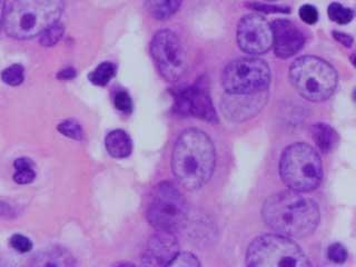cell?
Here are the masks:
<instances>
[{
    "label": "cell",
    "instance_id": "6da1fadb",
    "mask_svg": "<svg viewBox=\"0 0 356 267\" xmlns=\"http://www.w3.org/2000/svg\"><path fill=\"white\" fill-rule=\"evenodd\" d=\"M261 214L273 231L287 237L309 236L320 222V209L314 200L292 189L270 196Z\"/></svg>",
    "mask_w": 356,
    "mask_h": 267
},
{
    "label": "cell",
    "instance_id": "836d02e7",
    "mask_svg": "<svg viewBox=\"0 0 356 267\" xmlns=\"http://www.w3.org/2000/svg\"><path fill=\"white\" fill-rule=\"evenodd\" d=\"M267 1H273V0H267Z\"/></svg>",
    "mask_w": 356,
    "mask_h": 267
},
{
    "label": "cell",
    "instance_id": "d4e9b609",
    "mask_svg": "<svg viewBox=\"0 0 356 267\" xmlns=\"http://www.w3.org/2000/svg\"><path fill=\"white\" fill-rule=\"evenodd\" d=\"M328 259H331L334 263L342 264L348 259V250L342 244H333L328 248L327 250Z\"/></svg>",
    "mask_w": 356,
    "mask_h": 267
},
{
    "label": "cell",
    "instance_id": "603a6c76",
    "mask_svg": "<svg viewBox=\"0 0 356 267\" xmlns=\"http://www.w3.org/2000/svg\"><path fill=\"white\" fill-rule=\"evenodd\" d=\"M57 128H58V131H60L64 136L76 139V140H81V139H83V129H81V126L79 125L76 120H65V122L59 124Z\"/></svg>",
    "mask_w": 356,
    "mask_h": 267
},
{
    "label": "cell",
    "instance_id": "cb8c5ba5",
    "mask_svg": "<svg viewBox=\"0 0 356 267\" xmlns=\"http://www.w3.org/2000/svg\"><path fill=\"white\" fill-rule=\"evenodd\" d=\"M197 257L191 253H179L174 257L170 266L196 267L200 266Z\"/></svg>",
    "mask_w": 356,
    "mask_h": 267
},
{
    "label": "cell",
    "instance_id": "2e32d148",
    "mask_svg": "<svg viewBox=\"0 0 356 267\" xmlns=\"http://www.w3.org/2000/svg\"><path fill=\"white\" fill-rule=\"evenodd\" d=\"M183 0H146V8L155 19H168L181 7Z\"/></svg>",
    "mask_w": 356,
    "mask_h": 267
},
{
    "label": "cell",
    "instance_id": "7a4b0ae2",
    "mask_svg": "<svg viewBox=\"0 0 356 267\" xmlns=\"http://www.w3.org/2000/svg\"><path fill=\"white\" fill-rule=\"evenodd\" d=\"M215 148L204 131L191 128L183 131L172 149L174 175L185 188H200L211 179L215 170Z\"/></svg>",
    "mask_w": 356,
    "mask_h": 267
},
{
    "label": "cell",
    "instance_id": "3957f363",
    "mask_svg": "<svg viewBox=\"0 0 356 267\" xmlns=\"http://www.w3.org/2000/svg\"><path fill=\"white\" fill-rule=\"evenodd\" d=\"M64 0H15L6 11L5 31L11 38L27 40L59 22Z\"/></svg>",
    "mask_w": 356,
    "mask_h": 267
},
{
    "label": "cell",
    "instance_id": "8fae6325",
    "mask_svg": "<svg viewBox=\"0 0 356 267\" xmlns=\"http://www.w3.org/2000/svg\"><path fill=\"white\" fill-rule=\"evenodd\" d=\"M237 42L244 53L261 55L273 47L272 26L259 15H248L239 20Z\"/></svg>",
    "mask_w": 356,
    "mask_h": 267
},
{
    "label": "cell",
    "instance_id": "7402d4cb",
    "mask_svg": "<svg viewBox=\"0 0 356 267\" xmlns=\"http://www.w3.org/2000/svg\"><path fill=\"white\" fill-rule=\"evenodd\" d=\"M1 78L6 83H8L9 86H18L24 81L25 70L22 65H11L3 70Z\"/></svg>",
    "mask_w": 356,
    "mask_h": 267
},
{
    "label": "cell",
    "instance_id": "30bf717a",
    "mask_svg": "<svg viewBox=\"0 0 356 267\" xmlns=\"http://www.w3.org/2000/svg\"><path fill=\"white\" fill-rule=\"evenodd\" d=\"M174 97L175 108L179 114L197 117L207 122H217L216 113L209 95V83L205 78H200L191 86L178 89Z\"/></svg>",
    "mask_w": 356,
    "mask_h": 267
},
{
    "label": "cell",
    "instance_id": "4fadbf2b",
    "mask_svg": "<svg viewBox=\"0 0 356 267\" xmlns=\"http://www.w3.org/2000/svg\"><path fill=\"white\" fill-rule=\"evenodd\" d=\"M179 252L177 241L170 232L157 231L150 237L143 255V265L146 266H170Z\"/></svg>",
    "mask_w": 356,
    "mask_h": 267
},
{
    "label": "cell",
    "instance_id": "4316f807",
    "mask_svg": "<svg viewBox=\"0 0 356 267\" xmlns=\"http://www.w3.org/2000/svg\"><path fill=\"white\" fill-rule=\"evenodd\" d=\"M10 245L17 252H20V253H27L33 248V243L29 241V238L19 235V234L11 237Z\"/></svg>",
    "mask_w": 356,
    "mask_h": 267
},
{
    "label": "cell",
    "instance_id": "4dcf8cb0",
    "mask_svg": "<svg viewBox=\"0 0 356 267\" xmlns=\"http://www.w3.org/2000/svg\"><path fill=\"white\" fill-rule=\"evenodd\" d=\"M334 36H335V38L339 39V42H343L345 46H350V44L353 42V39L350 38L348 35H344V33H334Z\"/></svg>",
    "mask_w": 356,
    "mask_h": 267
},
{
    "label": "cell",
    "instance_id": "5b68a950",
    "mask_svg": "<svg viewBox=\"0 0 356 267\" xmlns=\"http://www.w3.org/2000/svg\"><path fill=\"white\" fill-rule=\"evenodd\" d=\"M289 79L302 97L314 103L331 97L339 81L334 67L315 56L296 59L289 68Z\"/></svg>",
    "mask_w": 356,
    "mask_h": 267
},
{
    "label": "cell",
    "instance_id": "f1b7e54d",
    "mask_svg": "<svg viewBox=\"0 0 356 267\" xmlns=\"http://www.w3.org/2000/svg\"><path fill=\"white\" fill-rule=\"evenodd\" d=\"M36 177V172L33 170V167H26V168H20L16 170V174L14 175V181L17 184H31Z\"/></svg>",
    "mask_w": 356,
    "mask_h": 267
},
{
    "label": "cell",
    "instance_id": "d6a6232c",
    "mask_svg": "<svg viewBox=\"0 0 356 267\" xmlns=\"http://www.w3.org/2000/svg\"><path fill=\"white\" fill-rule=\"evenodd\" d=\"M353 98H354V100H355V102H356V89H355V90H354V92H353Z\"/></svg>",
    "mask_w": 356,
    "mask_h": 267
},
{
    "label": "cell",
    "instance_id": "7c38bea8",
    "mask_svg": "<svg viewBox=\"0 0 356 267\" xmlns=\"http://www.w3.org/2000/svg\"><path fill=\"white\" fill-rule=\"evenodd\" d=\"M273 47L275 55L286 59L296 55L305 44V37L294 22L278 19L272 24Z\"/></svg>",
    "mask_w": 356,
    "mask_h": 267
},
{
    "label": "cell",
    "instance_id": "8992f818",
    "mask_svg": "<svg viewBox=\"0 0 356 267\" xmlns=\"http://www.w3.org/2000/svg\"><path fill=\"white\" fill-rule=\"evenodd\" d=\"M246 261L252 267L311 266L300 246L281 234H267L254 239L248 246Z\"/></svg>",
    "mask_w": 356,
    "mask_h": 267
},
{
    "label": "cell",
    "instance_id": "f546056e",
    "mask_svg": "<svg viewBox=\"0 0 356 267\" xmlns=\"http://www.w3.org/2000/svg\"><path fill=\"white\" fill-rule=\"evenodd\" d=\"M75 76V70H72V68H67V70H61L59 72L58 78H60L63 81H70V79H72Z\"/></svg>",
    "mask_w": 356,
    "mask_h": 267
},
{
    "label": "cell",
    "instance_id": "ffe728a7",
    "mask_svg": "<svg viewBox=\"0 0 356 267\" xmlns=\"http://www.w3.org/2000/svg\"><path fill=\"white\" fill-rule=\"evenodd\" d=\"M42 259H44V261L40 263V265H46V266L72 265V256L67 253L66 250H50V252L42 256Z\"/></svg>",
    "mask_w": 356,
    "mask_h": 267
},
{
    "label": "cell",
    "instance_id": "ac0fdd59",
    "mask_svg": "<svg viewBox=\"0 0 356 267\" xmlns=\"http://www.w3.org/2000/svg\"><path fill=\"white\" fill-rule=\"evenodd\" d=\"M116 75V66L113 63H102L89 75V81L97 86H106Z\"/></svg>",
    "mask_w": 356,
    "mask_h": 267
},
{
    "label": "cell",
    "instance_id": "d6986e66",
    "mask_svg": "<svg viewBox=\"0 0 356 267\" xmlns=\"http://www.w3.org/2000/svg\"><path fill=\"white\" fill-rule=\"evenodd\" d=\"M328 17L339 25H346L352 22L354 17L353 10L339 3H333L328 7Z\"/></svg>",
    "mask_w": 356,
    "mask_h": 267
},
{
    "label": "cell",
    "instance_id": "44dd1931",
    "mask_svg": "<svg viewBox=\"0 0 356 267\" xmlns=\"http://www.w3.org/2000/svg\"><path fill=\"white\" fill-rule=\"evenodd\" d=\"M63 35H64V26L61 25L59 22H56L40 33L39 42L44 47H50V46L57 44L60 40Z\"/></svg>",
    "mask_w": 356,
    "mask_h": 267
},
{
    "label": "cell",
    "instance_id": "5bb4252c",
    "mask_svg": "<svg viewBox=\"0 0 356 267\" xmlns=\"http://www.w3.org/2000/svg\"><path fill=\"white\" fill-rule=\"evenodd\" d=\"M105 145L109 155L113 156L114 159H126L131 155L133 150L131 137L122 129L111 131L106 136Z\"/></svg>",
    "mask_w": 356,
    "mask_h": 267
},
{
    "label": "cell",
    "instance_id": "484cf974",
    "mask_svg": "<svg viewBox=\"0 0 356 267\" xmlns=\"http://www.w3.org/2000/svg\"><path fill=\"white\" fill-rule=\"evenodd\" d=\"M114 104L115 107L122 113H131V108H133L131 96L122 90L115 95Z\"/></svg>",
    "mask_w": 356,
    "mask_h": 267
},
{
    "label": "cell",
    "instance_id": "277c9868",
    "mask_svg": "<svg viewBox=\"0 0 356 267\" xmlns=\"http://www.w3.org/2000/svg\"><path fill=\"white\" fill-rule=\"evenodd\" d=\"M280 174L292 191L309 193L320 186L323 166L320 155L305 143H295L282 154Z\"/></svg>",
    "mask_w": 356,
    "mask_h": 267
},
{
    "label": "cell",
    "instance_id": "9a60e30c",
    "mask_svg": "<svg viewBox=\"0 0 356 267\" xmlns=\"http://www.w3.org/2000/svg\"><path fill=\"white\" fill-rule=\"evenodd\" d=\"M257 95L259 94L231 95L232 99L227 100L225 103L227 114H231L232 116L237 118L248 116V114L250 115L252 111L261 106L259 98H255Z\"/></svg>",
    "mask_w": 356,
    "mask_h": 267
},
{
    "label": "cell",
    "instance_id": "52a82bcc",
    "mask_svg": "<svg viewBox=\"0 0 356 267\" xmlns=\"http://www.w3.org/2000/svg\"><path fill=\"white\" fill-rule=\"evenodd\" d=\"M187 218V204L181 191L172 183L159 184L154 189L147 209V220L157 231H177Z\"/></svg>",
    "mask_w": 356,
    "mask_h": 267
},
{
    "label": "cell",
    "instance_id": "1f68e13d",
    "mask_svg": "<svg viewBox=\"0 0 356 267\" xmlns=\"http://www.w3.org/2000/svg\"><path fill=\"white\" fill-rule=\"evenodd\" d=\"M6 15V3L5 0H0V31L1 27L3 26V22H5Z\"/></svg>",
    "mask_w": 356,
    "mask_h": 267
},
{
    "label": "cell",
    "instance_id": "83f0119b",
    "mask_svg": "<svg viewBox=\"0 0 356 267\" xmlns=\"http://www.w3.org/2000/svg\"><path fill=\"white\" fill-rule=\"evenodd\" d=\"M300 17L305 24L314 25L315 22L318 20V11L316 10L314 6L304 5L300 7Z\"/></svg>",
    "mask_w": 356,
    "mask_h": 267
},
{
    "label": "cell",
    "instance_id": "ba28073f",
    "mask_svg": "<svg viewBox=\"0 0 356 267\" xmlns=\"http://www.w3.org/2000/svg\"><path fill=\"white\" fill-rule=\"evenodd\" d=\"M270 83V70L261 59H235L222 72V83L228 95L261 94Z\"/></svg>",
    "mask_w": 356,
    "mask_h": 267
},
{
    "label": "cell",
    "instance_id": "9c48e42d",
    "mask_svg": "<svg viewBox=\"0 0 356 267\" xmlns=\"http://www.w3.org/2000/svg\"><path fill=\"white\" fill-rule=\"evenodd\" d=\"M150 53L159 74L166 81H178L186 72V53L174 31L164 29L156 33L150 44Z\"/></svg>",
    "mask_w": 356,
    "mask_h": 267
},
{
    "label": "cell",
    "instance_id": "e0dca14e",
    "mask_svg": "<svg viewBox=\"0 0 356 267\" xmlns=\"http://www.w3.org/2000/svg\"><path fill=\"white\" fill-rule=\"evenodd\" d=\"M313 139L323 153H330L337 143V135L331 126L318 122L313 127Z\"/></svg>",
    "mask_w": 356,
    "mask_h": 267
}]
</instances>
